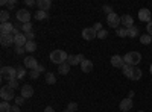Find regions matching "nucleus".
<instances>
[{
	"label": "nucleus",
	"mask_w": 152,
	"mask_h": 112,
	"mask_svg": "<svg viewBox=\"0 0 152 112\" xmlns=\"http://www.w3.org/2000/svg\"><path fill=\"white\" fill-rule=\"evenodd\" d=\"M0 112H12V106L9 105V102H3L0 103Z\"/></svg>",
	"instance_id": "5701e85b"
},
{
	"label": "nucleus",
	"mask_w": 152,
	"mask_h": 112,
	"mask_svg": "<svg viewBox=\"0 0 152 112\" xmlns=\"http://www.w3.org/2000/svg\"><path fill=\"white\" fill-rule=\"evenodd\" d=\"M107 21H108V24H110V27H113V29H119V26H120V17L116 14V12H113V14H110V15H107Z\"/></svg>",
	"instance_id": "39448f33"
},
{
	"label": "nucleus",
	"mask_w": 152,
	"mask_h": 112,
	"mask_svg": "<svg viewBox=\"0 0 152 112\" xmlns=\"http://www.w3.org/2000/svg\"><path fill=\"white\" fill-rule=\"evenodd\" d=\"M111 65L116 68H122L125 65V61L120 55H114V56H111Z\"/></svg>",
	"instance_id": "ddd939ff"
},
{
	"label": "nucleus",
	"mask_w": 152,
	"mask_h": 112,
	"mask_svg": "<svg viewBox=\"0 0 152 112\" xmlns=\"http://www.w3.org/2000/svg\"><path fill=\"white\" fill-rule=\"evenodd\" d=\"M24 48H26L28 52H35V50H37V44H35V41H28L26 46H24Z\"/></svg>",
	"instance_id": "a878e982"
},
{
	"label": "nucleus",
	"mask_w": 152,
	"mask_h": 112,
	"mask_svg": "<svg viewBox=\"0 0 152 112\" xmlns=\"http://www.w3.org/2000/svg\"><path fill=\"white\" fill-rule=\"evenodd\" d=\"M81 70H82V73H90L93 70V62L88 59H84L81 62Z\"/></svg>",
	"instance_id": "f3484780"
},
{
	"label": "nucleus",
	"mask_w": 152,
	"mask_h": 112,
	"mask_svg": "<svg viewBox=\"0 0 152 112\" xmlns=\"http://www.w3.org/2000/svg\"><path fill=\"white\" fill-rule=\"evenodd\" d=\"M120 23L123 24V27H125V29H129V27L134 26V20H132V17H131L129 14L122 15V17H120Z\"/></svg>",
	"instance_id": "9d476101"
},
{
	"label": "nucleus",
	"mask_w": 152,
	"mask_h": 112,
	"mask_svg": "<svg viewBox=\"0 0 152 112\" xmlns=\"http://www.w3.org/2000/svg\"><path fill=\"white\" fill-rule=\"evenodd\" d=\"M76 109H78V103H75V102L69 103V106H67V112H76Z\"/></svg>",
	"instance_id": "72a5a7b5"
},
{
	"label": "nucleus",
	"mask_w": 152,
	"mask_h": 112,
	"mask_svg": "<svg viewBox=\"0 0 152 112\" xmlns=\"http://www.w3.org/2000/svg\"><path fill=\"white\" fill-rule=\"evenodd\" d=\"M146 30H148V33L152 36V21H149V23L146 24Z\"/></svg>",
	"instance_id": "a19ab883"
},
{
	"label": "nucleus",
	"mask_w": 152,
	"mask_h": 112,
	"mask_svg": "<svg viewBox=\"0 0 152 112\" xmlns=\"http://www.w3.org/2000/svg\"><path fill=\"white\" fill-rule=\"evenodd\" d=\"M142 77V70L140 68H134V73H132V77H131V80H138Z\"/></svg>",
	"instance_id": "c85d7f7f"
},
{
	"label": "nucleus",
	"mask_w": 152,
	"mask_h": 112,
	"mask_svg": "<svg viewBox=\"0 0 152 112\" xmlns=\"http://www.w3.org/2000/svg\"><path fill=\"white\" fill-rule=\"evenodd\" d=\"M35 70H37L38 73H43V71H44V67H43V65H40V64H38V67H37Z\"/></svg>",
	"instance_id": "a18cd8bd"
},
{
	"label": "nucleus",
	"mask_w": 152,
	"mask_h": 112,
	"mask_svg": "<svg viewBox=\"0 0 152 112\" xmlns=\"http://www.w3.org/2000/svg\"><path fill=\"white\" fill-rule=\"evenodd\" d=\"M93 29H94L96 32H100V30H102V24H100V23H96L94 26H93Z\"/></svg>",
	"instance_id": "37998d69"
},
{
	"label": "nucleus",
	"mask_w": 152,
	"mask_h": 112,
	"mask_svg": "<svg viewBox=\"0 0 152 112\" xmlns=\"http://www.w3.org/2000/svg\"><path fill=\"white\" fill-rule=\"evenodd\" d=\"M24 100H26V98L20 95V97H17V98H15V105H18V106H20V105H23V103H24Z\"/></svg>",
	"instance_id": "e433bc0d"
},
{
	"label": "nucleus",
	"mask_w": 152,
	"mask_h": 112,
	"mask_svg": "<svg viewBox=\"0 0 152 112\" xmlns=\"http://www.w3.org/2000/svg\"><path fill=\"white\" fill-rule=\"evenodd\" d=\"M58 73H61V74H67V73H70V64H69V62H64V64H61L59 68H58Z\"/></svg>",
	"instance_id": "412c9836"
},
{
	"label": "nucleus",
	"mask_w": 152,
	"mask_h": 112,
	"mask_svg": "<svg viewBox=\"0 0 152 112\" xmlns=\"http://www.w3.org/2000/svg\"><path fill=\"white\" fill-rule=\"evenodd\" d=\"M24 3H26L28 6H34V5H37V2H35V0H26Z\"/></svg>",
	"instance_id": "c03bdc74"
},
{
	"label": "nucleus",
	"mask_w": 152,
	"mask_h": 112,
	"mask_svg": "<svg viewBox=\"0 0 152 112\" xmlns=\"http://www.w3.org/2000/svg\"><path fill=\"white\" fill-rule=\"evenodd\" d=\"M44 112H55V111H53V108H52V106H47V108L44 109Z\"/></svg>",
	"instance_id": "de8ad7c7"
},
{
	"label": "nucleus",
	"mask_w": 152,
	"mask_h": 112,
	"mask_svg": "<svg viewBox=\"0 0 152 112\" xmlns=\"http://www.w3.org/2000/svg\"><path fill=\"white\" fill-rule=\"evenodd\" d=\"M0 97H2V100H3V102H11L12 98L15 97V95H14V90H11L8 85L3 86V88L0 90Z\"/></svg>",
	"instance_id": "20e7f679"
},
{
	"label": "nucleus",
	"mask_w": 152,
	"mask_h": 112,
	"mask_svg": "<svg viewBox=\"0 0 152 112\" xmlns=\"http://www.w3.org/2000/svg\"><path fill=\"white\" fill-rule=\"evenodd\" d=\"M24 52H26V48H24V47H17V48H15V53H17V55H23Z\"/></svg>",
	"instance_id": "58836bf2"
},
{
	"label": "nucleus",
	"mask_w": 152,
	"mask_h": 112,
	"mask_svg": "<svg viewBox=\"0 0 152 112\" xmlns=\"http://www.w3.org/2000/svg\"><path fill=\"white\" fill-rule=\"evenodd\" d=\"M29 77H31V79H38V77H40V73H38L37 70H32V71L29 73Z\"/></svg>",
	"instance_id": "c9c22d12"
},
{
	"label": "nucleus",
	"mask_w": 152,
	"mask_h": 112,
	"mask_svg": "<svg viewBox=\"0 0 152 112\" xmlns=\"http://www.w3.org/2000/svg\"><path fill=\"white\" fill-rule=\"evenodd\" d=\"M46 83L47 85H55L56 83V77L53 73H46Z\"/></svg>",
	"instance_id": "4be33fe9"
},
{
	"label": "nucleus",
	"mask_w": 152,
	"mask_h": 112,
	"mask_svg": "<svg viewBox=\"0 0 152 112\" xmlns=\"http://www.w3.org/2000/svg\"><path fill=\"white\" fill-rule=\"evenodd\" d=\"M12 112H20V106L18 105H14V106H12Z\"/></svg>",
	"instance_id": "49530a36"
},
{
	"label": "nucleus",
	"mask_w": 152,
	"mask_h": 112,
	"mask_svg": "<svg viewBox=\"0 0 152 112\" xmlns=\"http://www.w3.org/2000/svg\"><path fill=\"white\" fill-rule=\"evenodd\" d=\"M0 43H2V46L5 47H9L14 44V35L11 33H0Z\"/></svg>",
	"instance_id": "6e6552de"
},
{
	"label": "nucleus",
	"mask_w": 152,
	"mask_h": 112,
	"mask_svg": "<svg viewBox=\"0 0 152 112\" xmlns=\"http://www.w3.org/2000/svg\"><path fill=\"white\" fill-rule=\"evenodd\" d=\"M151 17H152V14H151V11L148 8H142L140 11H138V18H140V21L149 23V21H152Z\"/></svg>",
	"instance_id": "1a4fd4ad"
},
{
	"label": "nucleus",
	"mask_w": 152,
	"mask_h": 112,
	"mask_svg": "<svg viewBox=\"0 0 152 112\" xmlns=\"http://www.w3.org/2000/svg\"><path fill=\"white\" fill-rule=\"evenodd\" d=\"M2 79L5 80H15L17 79V68L14 67H3L2 68Z\"/></svg>",
	"instance_id": "7ed1b4c3"
},
{
	"label": "nucleus",
	"mask_w": 152,
	"mask_h": 112,
	"mask_svg": "<svg viewBox=\"0 0 152 112\" xmlns=\"http://www.w3.org/2000/svg\"><path fill=\"white\" fill-rule=\"evenodd\" d=\"M26 35V38H28V41H34V38H35V35H34V32H29V33H24Z\"/></svg>",
	"instance_id": "79ce46f5"
},
{
	"label": "nucleus",
	"mask_w": 152,
	"mask_h": 112,
	"mask_svg": "<svg viewBox=\"0 0 152 112\" xmlns=\"http://www.w3.org/2000/svg\"><path fill=\"white\" fill-rule=\"evenodd\" d=\"M116 33H117V36H128V29H125V27H119L117 30H116Z\"/></svg>",
	"instance_id": "7c9ffc66"
},
{
	"label": "nucleus",
	"mask_w": 152,
	"mask_h": 112,
	"mask_svg": "<svg viewBox=\"0 0 152 112\" xmlns=\"http://www.w3.org/2000/svg\"><path fill=\"white\" fill-rule=\"evenodd\" d=\"M64 112H67V111H64Z\"/></svg>",
	"instance_id": "603ef678"
},
{
	"label": "nucleus",
	"mask_w": 152,
	"mask_h": 112,
	"mask_svg": "<svg viewBox=\"0 0 152 112\" xmlns=\"http://www.w3.org/2000/svg\"><path fill=\"white\" fill-rule=\"evenodd\" d=\"M128 36L129 38H135V36H138V27L137 26H132L128 29Z\"/></svg>",
	"instance_id": "b1692460"
},
{
	"label": "nucleus",
	"mask_w": 152,
	"mask_h": 112,
	"mask_svg": "<svg viewBox=\"0 0 152 112\" xmlns=\"http://www.w3.org/2000/svg\"><path fill=\"white\" fill-rule=\"evenodd\" d=\"M8 86L11 90H17L18 88V79H15V80H9L8 82Z\"/></svg>",
	"instance_id": "2f4dec72"
},
{
	"label": "nucleus",
	"mask_w": 152,
	"mask_h": 112,
	"mask_svg": "<svg viewBox=\"0 0 152 112\" xmlns=\"http://www.w3.org/2000/svg\"><path fill=\"white\" fill-rule=\"evenodd\" d=\"M67 58H69V55L64 50H53L50 53V61H52L53 64H58V65L67 62Z\"/></svg>",
	"instance_id": "f03ea898"
},
{
	"label": "nucleus",
	"mask_w": 152,
	"mask_h": 112,
	"mask_svg": "<svg viewBox=\"0 0 152 112\" xmlns=\"http://www.w3.org/2000/svg\"><path fill=\"white\" fill-rule=\"evenodd\" d=\"M21 30H23V33H29V32H32V24H31V23H24V24H21Z\"/></svg>",
	"instance_id": "c756f323"
},
{
	"label": "nucleus",
	"mask_w": 152,
	"mask_h": 112,
	"mask_svg": "<svg viewBox=\"0 0 152 112\" xmlns=\"http://www.w3.org/2000/svg\"><path fill=\"white\" fill-rule=\"evenodd\" d=\"M24 67H26V68H31V70H35V68L38 67V62H37L35 58L28 56L26 59H24Z\"/></svg>",
	"instance_id": "dca6fc26"
},
{
	"label": "nucleus",
	"mask_w": 152,
	"mask_h": 112,
	"mask_svg": "<svg viewBox=\"0 0 152 112\" xmlns=\"http://www.w3.org/2000/svg\"><path fill=\"white\" fill-rule=\"evenodd\" d=\"M107 36H108V32H107L105 29H102L100 32H97V38H99V40H105Z\"/></svg>",
	"instance_id": "f704fd0d"
},
{
	"label": "nucleus",
	"mask_w": 152,
	"mask_h": 112,
	"mask_svg": "<svg viewBox=\"0 0 152 112\" xmlns=\"http://www.w3.org/2000/svg\"><path fill=\"white\" fill-rule=\"evenodd\" d=\"M17 6V2H15V0H9V2H8V8L9 9H14Z\"/></svg>",
	"instance_id": "4c0bfd02"
},
{
	"label": "nucleus",
	"mask_w": 152,
	"mask_h": 112,
	"mask_svg": "<svg viewBox=\"0 0 152 112\" xmlns=\"http://www.w3.org/2000/svg\"><path fill=\"white\" fill-rule=\"evenodd\" d=\"M82 38H84L85 41H91V40L97 38V32H96L93 27H85V29L82 30Z\"/></svg>",
	"instance_id": "0eeeda50"
},
{
	"label": "nucleus",
	"mask_w": 152,
	"mask_h": 112,
	"mask_svg": "<svg viewBox=\"0 0 152 112\" xmlns=\"http://www.w3.org/2000/svg\"><path fill=\"white\" fill-rule=\"evenodd\" d=\"M149 71H151V74H152V64H151V68H149Z\"/></svg>",
	"instance_id": "8fccbe9b"
},
{
	"label": "nucleus",
	"mask_w": 152,
	"mask_h": 112,
	"mask_svg": "<svg viewBox=\"0 0 152 112\" xmlns=\"http://www.w3.org/2000/svg\"><path fill=\"white\" fill-rule=\"evenodd\" d=\"M123 61H125V64L137 67L138 64H140V61H142V55L138 53V52H128V53L123 56Z\"/></svg>",
	"instance_id": "f257e3e1"
},
{
	"label": "nucleus",
	"mask_w": 152,
	"mask_h": 112,
	"mask_svg": "<svg viewBox=\"0 0 152 112\" xmlns=\"http://www.w3.org/2000/svg\"><path fill=\"white\" fill-rule=\"evenodd\" d=\"M15 15H17V20L21 21L23 24H24V23H31V17H32V15H31V12H29L28 9H20V11H17Z\"/></svg>",
	"instance_id": "423d86ee"
},
{
	"label": "nucleus",
	"mask_w": 152,
	"mask_h": 112,
	"mask_svg": "<svg viewBox=\"0 0 152 112\" xmlns=\"http://www.w3.org/2000/svg\"><path fill=\"white\" fill-rule=\"evenodd\" d=\"M28 43V38H26V35L24 33H18L17 36H14V44L15 47H24Z\"/></svg>",
	"instance_id": "f8f14e48"
},
{
	"label": "nucleus",
	"mask_w": 152,
	"mask_h": 112,
	"mask_svg": "<svg viewBox=\"0 0 152 112\" xmlns=\"http://www.w3.org/2000/svg\"><path fill=\"white\" fill-rule=\"evenodd\" d=\"M12 30H14V24H11L9 21L0 24V32L2 33H12Z\"/></svg>",
	"instance_id": "6ab92c4d"
},
{
	"label": "nucleus",
	"mask_w": 152,
	"mask_h": 112,
	"mask_svg": "<svg viewBox=\"0 0 152 112\" xmlns=\"http://www.w3.org/2000/svg\"><path fill=\"white\" fill-rule=\"evenodd\" d=\"M0 5L5 6V5H8V2H6V0H2V2H0Z\"/></svg>",
	"instance_id": "09e8293b"
},
{
	"label": "nucleus",
	"mask_w": 152,
	"mask_h": 112,
	"mask_svg": "<svg viewBox=\"0 0 152 112\" xmlns=\"http://www.w3.org/2000/svg\"><path fill=\"white\" fill-rule=\"evenodd\" d=\"M82 61H84V56L82 55H76V56L69 55V58H67V62H69L70 65H78V64H81Z\"/></svg>",
	"instance_id": "2eb2a0df"
},
{
	"label": "nucleus",
	"mask_w": 152,
	"mask_h": 112,
	"mask_svg": "<svg viewBox=\"0 0 152 112\" xmlns=\"http://www.w3.org/2000/svg\"><path fill=\"white\" fill-rule=\"evenodd\" d=\"M34 95V88H32V85H23L21 86V97L24 98H29Z\"/></svg>",
	"instance_id": "4468645a"
},
{
	"label": "nucleus",
	"mask_w": 152,
	"mask_h": 112,
	"mask_svg": "<svg viewBox=\"0 0 152 112\" xmlns=\"http://www.w3.org/2000/svg\"><path fill=\"white\" fill-rule=\"evenodd\" d=\"M24 76H26V70L24 68H17V79H23Z\"/></svg>",
	"instance_id": "473e14b6"
},
{
	"label": "nucleus",
	"mask_w": 152,
	"mask_h": 112,
	"mask_svg": "<svg viewBox=\"0 0 152 112\" xmlns=\"http://www.w3.org/2000/svg\"><path fill=\"white\" fill-rule=\"evenodd\" d=\"M140 43H142V44H151V43H152V36H151L149 33L142 35V36H140Z\"/></svg>",
	"instance_id": "393cba45"
},
{
	"label": "nucleus",
	"mask_w": 152,
	"mask_h": 112,
	"mask_svg": "<svg viewBox=\"0 0 152 112\" xmlns=\"http://www.w3.org/2000/svg\"><path fill=\"white\" fill-rule=\"evenodd\" d=\"M44 18H47L46 11H37L35 12V20H44Z\"/></svg>",
	"instance_id": "cd10ccee"
},
{
	"label": "nucleus",
	"mask_w": 152,
	"mask_h": 112,
	"mask_svg": "<svg viewBox=\"0 0 152 112\" xmlns=\"http://www.w3.org/2000/svg\"><path fill=\"white\" fill-rule=\"evenodd\" d=\"M132 109V98L131 97H126L123 98V100L120 102V111L122 112H128Z\"/></svg>",
	"instance_id": "9b49d317"
},
{
	"label": "nucleus",
	"mask_w": 152,
	"mask_h": 112,
	"mask_svg": "<svg viewBox=\"0 0 152 112\" xmlns=\"http://www.w3.org/2000/svg\"><path fill=\"white\" fill-rule=\"evenodd\" d=\"M104 11L107 12L108 15H110V14H113V8H111L110 5H105V6H104Z\"/></svg>",
	"instance_id": "ea45409f"
},
{
	"label": "nucleus",
	"mask_w": 152,
	"mask_h": 112,
	"mask_svg": "<svg viewBox=\"0 0 152 112\" xmlns=\"http://www.w3.org/2000/svg\"><path fill=\"white\" fill-rule=\"evenodd\" d=\"M134 68H135V67H132V65H128V64H125V65L122 67V70H123V74H125V76L128 77V79H131V77H132Z\"/></svg>",
	"instance_id": "aec40b11"
},
{
	"label": "nucleus",
	"mask_w": 152,
	"mask_h": 112,
	"mask_svg": "<svg viewBox=\"0 0 152 112\" xmlns=\"http://www.w3.org/2000/svg\"><path fill=\"white\" fill-rule=\"evenodd\" d=\"M37 5H38V8H40V11H46L47 12L50 9V6H52V2H50V0H38Z\"/></svg>",
	"instance_id": "a211bd4d"
},
{
	"label": "nucleus",
	"mask_w": 152,
	"mask_h": 112,
	"mask_svg": "<svg viewBox=\"0 0 152 112\" xmlns=\"http://www.w3.org/2000/svg\"><path fill=\"white\" fill-rule=\"evenodd\" d=\"M138 112H145V111H138Z\"/></svg>",
	"instance_id": "3c124183"
},
{
	"label": "nucleus",
	"mask_w": 152,
	"mask_h": 112,
	"mask_svg": "<svg viewBox=\"0 0 152 112\" xmlns=\"http://www.w3.org/2000/svg\"><path fill=\"white\" fill-rule=\"evenodd\" d=\"M8 20H9V11H0V21L8 23Z\"/></svg>",
	"instance_id": "bb28decb"
}]
</instances>
